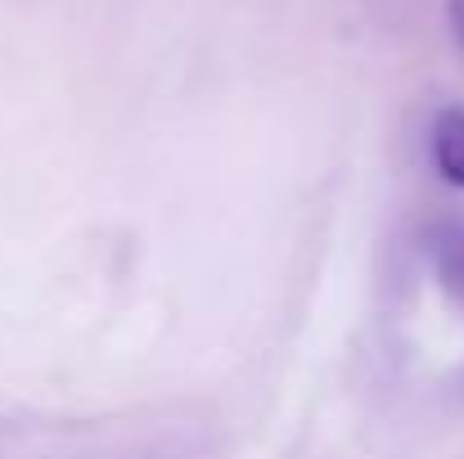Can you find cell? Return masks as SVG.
Instances as JSON below:
<instances>
[{"instance_id":"obj_2","label":"cell","mask_w":464,"mask_h":459,"mask_svg":"<svg viewBox=\"0 0 464 459\" xmlns=\"http://www.w3.org/2000/svg\"><path fill=\"white\" fill-rule=\"evenodd\" d=\"M429 153H433V167L447 185L464 189V109H442L433 118V131H429Z\"/></svg>"},{"instance_id":"obj_1","label":"cell","mask_w":464,"mask_h":459,"mask_svg":"<svg viewBox=\"0 0 464 459\" xmlns=\"http://www.w3.org/2000/svg\"><path fill=\"white\" fill-rule=\"evenodd\" d=\"M424 253H429L433 280L447 293V302L464 311V221H456V216L433 221L424 234Z\"/></svg>"},{"instance_id":"obj_3","label":"cell","mask_w":464,"mask_h":459,"mask_svg":"<svg viewBox=\"0 0 464 459\" xmlns=\"http://www.w3.org/2000/svg\"><path fill=\"white\" fill-rule=\"evenodd\" d=\"M447 14H451V32H456V41L464 45V0H451Z\"/></svg>"}]
</instances>
